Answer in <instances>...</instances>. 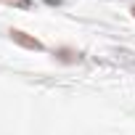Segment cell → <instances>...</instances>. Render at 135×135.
<instances>
[{"instance_id": "obj_3", "label": "cell", "mask_w": 135, "mask_h": 135, "mask_svg": "<svg viewBox=\"0 0 135 135\" xmlns=\"http://www.w3.org/2000/svg\"><path fill=\"white\" fill-rule=\"evenodd\" d=\"M132 13H135V6H132Z\"/></svg>"}, {"instance_id": "obj_2", "label": "cell", "mask_w": 135, "mask_h": 135, "mask_svg": "<svg viewBox=\"0 0 135 135\" xmlns=\"http://www.w3.org/2000/svg\"><path fill=\"white\" fill-rule=\"evenodd\" d=\"M3 3H11V6H21V8H27L29 0H3Z\"/></svg>"}, {"instance_id": "obj_1", "label": "cell", "mask_w": 135, "mask_h": 135, "mask_svg": "<svg viewBox=\"0 0 135 135\" xmlns=\"http://www.w3.org/2000/svg\"><path fill=\"white\" fill-rule=\"evenodd\" d=\"M8 35H11V40H16L19 45H24V48H29V50H40V48H42V42H40V40L27 37V32H21V29H11Z\"/></svg>"}]
</instances>
